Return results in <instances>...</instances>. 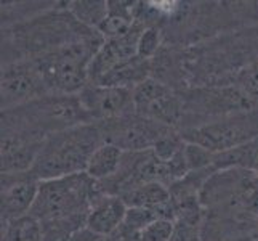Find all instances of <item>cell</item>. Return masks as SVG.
Masks as SVG:
<instances>
[{
    "label": "cell",
    "instance_id": "obj_16",
    "mask_svg": "<svg viewBox=\"0 0 258 241\" xmlns=\"http://www.w3.org/2000/svg\"><path fill=\"white\" fill-rule=\"evenodd\" d=\"M170 241H201L198 227L189 219H180L175 224V231Z\"/></svg>",
    "mask_w": 258,
    "mask_h": 241
},
{
    "label": "cell",
    "instance_id": "obj_3",
    "mask_svg": "<svg viewBox=\"0 0 258 241\" xmlns=\"http://www.w3.org/2000/svg\"><path fill=\"white\" fill-rule=\"evenodd\" d=\"M79 100L84 111L93 118H123L130 108H135L132 88L125 87H85Z\"/></svg>",
    "mask_w": 258,
    "mask_h": 241
},
{
    "label": "cell",
    "instance_id": "obj_13",
    "mask_svg": "<svg viewBox=\"0 0 258 241\" xmlns=\"http://www.w3.org/2000/svg\"><path fill=\"white\" fill-rule=\"evenodd\" d=\"M76 20L87 28H100L101 23L108 18V2H74L71 8Z\"/></svg>",
    "mask_w": 258,
    "mask_h": 241
},
{
    "label": "cell",
    "instance_id": "obj_2",
    "mask_svg": "<svg viewBox=\"0 0 258 241\" xmlns=\"http://www.w3.org/2000/svg\"><path fill=\"white\" fill-rule=\"evenodd\" d=\"M143 31L145 29L135 24L133 29L123 37L106 40L88 66V77H92L95 84H100V80L109 73L135 60L138 57V42Z\"/></svg>",
    "mask_w": 258,
    "mask_h": 241
},
{
    "label": "cell",
    "instance_id": "obj_7",
    "mask_svg": "<svg viewBox=\"0 0 258 241\" xmlns=\"http://www.w3.org/2000/svg\"><path fill=\"white\" fill-rule=\"evenodd\" d=\"M127 209V204L120 196L103 195L92 204L85 227L95 235L108 238L122 227Z\"/></svg>",
    "mask_w": 258,
    "mask_h": 241
},
{
    "label": "cell",
    "instance_id": "obj_6",
    "mask_svg": "<svg viewBox=\"0 0 258 241\" xmlns=\"http://www.w3.org/2000/svg\"><path fill=\"white\" fill-rule=\"evenodd\" d=\"M135 110L145 118H153V121L170 122L176 114V106L173 97L168 93L162 85L153 80H145L133 92Z\"/></svg>",
    "mask_w": 258,
    "mask_h": 241
},
{
    "label": "cell",
    "instance_id": "obj_10",
    "mask_svg": "<svg viewBox=\"0 0 258 241\" xmlns=\"http://www.w3.org/2000/svg\"><path fill=\"white\" fill-rule=\"evenodd\" d=\"M191 143L201 145L209 151L231 150L244 140L242 132L233 126H212L192 132Z\"/></svg>",
    "mask_w": 258,
    "mask_h": 241
},
{
    "label": "cell",
    "instance_id": "obj_4",
    "mask_svg": "<svg viewBox=\"0 0 258 241\" xmlns=\"http://www.w3.org/2000/svg\"><path fill=\"white\" fill-rule=\"evenodd\" d=\"M40 182L31 172L4 174L2 177V219L10 222L29 214Z\"/></svg>",
    "mask_w": 258,
    "mask_h": 241
},
{
    "label": "cell",
    "instance_id": "obj_8",
    "mask_svg": "<svg viewBox=\"0 0 258 241\" xmlns=\"http://www.w3.org/2000/svg\"><path fill=\"white\" fill-rule=\"evenodd\" d=\"M123 156H125V153H123L122 148L104 141L93 151V155L88 159L85 174L96 182L108 180V178L117 174Z\"/></svg>",
    "mask_w": 258,
    "mask_h": 241
},
{
    "label": "cell",
    "instance_id": "obj_9",
    "mask_svg": "<svg viewBox=\"0 0 258 241\" xmlns=\"http://www.w3.org/2000/svg\"><path fill=\"white\" fill-rule=\"evenodd\" d=\"M127 208H148L157 209L172 204V193L162 183H143L120 195Z\"/></svg>",
    "mask_w": 258,
    "mask_h": 241
},
{
    "label": "cell",
    "instance_id": "obj_1",
    "mask_svg": "<svg viewBox=\"0 0 258 241\" xmlns=\"http://www.w3.org/2000/svg\"><path fill=\"white\" fill-rule=\"evenodd\" d=\"M100 140V130L90 126L73 127L63 133H55L43 143L31 174L37 180H50L85 172L88 159L101 145Z\"/></svg>",
    "mask_w": 258,
    "mask_h": 241
},
{
    "label": "cell",
    "instance_id": "obj_19",
    "mask_svg": "<svg viewBox=\"0 0 258 241\" xmlns=\"http://www.w3.org/2000/svg\"><path fill=\"white\" fill-rule=\"evenodd\" d=\"M253 169H255V172L258 174V158H256V161L253 163Z\"/></svg>",
    "mask_w": 258,
    "mask_h": 241
},
{
    "label": "cell",
    "instance_id": "obj_12",
    "mask_svg": "<svg viewBox=\"0 0 258 241\" xmlns=\"http://www.w3.org/2000/svg\"><path fill=\"white\" fill-rule=\"evenodd\" d=\"M4 241H45L43 230L37 219L26 214L18 219L7 222Z\"/></svg>",
    "mask_w": 258,
    "mask_h": 241
},
{
    "label": "cell",
    "instance_id": "obj_14",
    "mask_svg": "<svg viewBox=\"0 0 258 241\" xmlns=\"http://www.w3.org/2000/svg\"><path fill=\"white\" fill-rule=\"evenodd\" d=\"M175 231V222L168 219H159L141 231L143 241H170Z\"/></svg>",
    "mask_w": 258,
    "mask_h": 241
},
{
    "label": "cell",
    "instance_id": "obj_11",
    "mask_svg": "<svg viewBox=\"0 0 258 241\" xmlns=\"http://www.w3.org/2000/svg\"><path fill=\"white\" fill-rule=\"evenodd\" d=\"M108 8H109L108 18L98 28L100 35H103L108 40L127 35L133 29V26H135V20H133V13H132L133 10L132 4L108 2Z\"/></svg>",
    "mask_w": 258,
    "mask_h": 241
},
{
    "label": "cell",
    "instance_id": "obj_15",
    "mask_svg": "<svg viewBox=\"0 0 258 241\" xmlns=\"http://www.w3.org/2000/svg\"><path fill=\"white\" fill-rule=\"evenodd\" d=\"M183 155L186 159V164H188V169L192 171H199L204 166H207L210 161H212V151L206 150L201 145H196V143H189L183 148Z\"/></svg>",
    "mask_w": 258,
    "mask_h": 241
},
{
    "label": "cell",
    "instance_id": "obj_17",
    "mask_svg": "<svg viewBox=\"0 0 258 241\" xmlns=\"http://www.w3.org/2000/svg\"><path fill=\"white\" fill-rule=\"evenodd\" d=\"M159 32L156 29H146L143 31L138 42V57L140 58H149L151 55H154V52L159 47Z\"/></svg>",
    "mask_w": 258,
    "mask_h": 241
},
{
    "label": "cell",
    "instance_id": "obj_18",
    "mask_svg": "<svg viewBox=\"0 0 258 241\" xmlns=\"http://www.w3.org/2000/svg\"><path fill=\"white\" fill-rule=\"evenodd\" d=\"M241 85L245 93L250 97H258V65L244 71L241 76Z\"/></svg>",
    "mask_w": 258,
    "mask_h": 241
},
{
    "label": "cell",
    "instance_id": "obj_5",
    "mask_svg": "<svg viewBox=\"0 0 258 241\" xmlns=\"http://www.w3.org/2000/svg\"><path fill=\"white\" fill-rule=\"evenodd\" d=\"M47 88L35 63L13 65L2 74V106L26 102Z\"/></svg>",
    "mask_w": 258,
    "mask_h": 241
}]
</instances>
